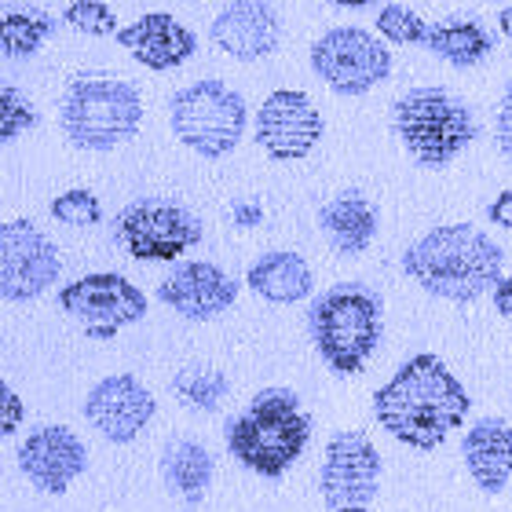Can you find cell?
<instances>
[{
  "instance_id": "29",
  "label": "cell",
  "mask_w": 512,
  "mask_h": 512,
  "mask_svg": "<svg viewBox=\"0 0 512 512\" xmlns=\"http://www.w3.org/2000/svg\"><path fill=\"white\" fill-rule=\"evenodd\" d=\"M52 216L66 227H96L103 220V205L88 187H70L52 198Z\"/></svg>"
},
{
  "instance_id": "4",
  "label": "cell",
  "mask_w": 512,
  "mask_h": 512,
  "mask_svg": "<svg viewBox=\"0 0 512 512\" xmlns=\"http://www.w3.org/2000/svg\"><path fill=\"white\" fill-rule=\"evenodd\" d=\"M392 128L410 161L421 169H447L480 136L469 103L439 85L410 88L395 99Z\"/></svg>"
},
{
  "instance_id": "20",
  "label": "cell",
  "mask_w": 512,
  "mask_h": 512,
  "mask_svg": "<svg viewBox=\"0 0 512 512\" xmlns=\"http://www.w3.org/2000/svg\"><path fill=\"white\" fill-rule=\"evenodd\" d=\"M319 227L326 242L341 256H359L374 246L377 238V209L359 191H344L319 209Z\"/></svg>"
},
{
  "instance_id": "36",
  "label": "cell",
  "mask_w": 512,
  "mask_h": 512,
  "mask_svg": "<svg viewBox=\"0 0 512 512\" xmlns=\"http://www.w3.org/2000/svg\"><path fill=\"white\" fill-rule=\"evenodd\" d=\"M330 4H337V8H370V4H374V0H330Z\"/></svg>"
},
{
  "instance_id": "28",
  "label": "cell",
  "mask_w": 512,
  "mask_h": 512,
  "mask_svg": "<svg viewBox=\"0 0 512 512\" xmlns=\"http://www.w3.org/2000/svg\"><path fill=\"white\" fill-rule=\"evenodd\" d=\"M33 125H37V107H33L15 85L0 81V143L19 139L22 132H30Z\"/></svg>"
},
{
  "instance_id": "33",
  "label": "cell",
  "mask_w": 512,
  "mask_h": 512,
  "mask_svg": "<svg viewBox=\"0 0 512 512\" xmlns=\"http://www.w3.org/2000/svg\"><path fill=\"white\" fill-rule=\"evenodd\" d=\"M491 297H494V311L512 326V275H502V282L491 289Z\"/></svg>"
},
{
  "instance_id": "17",
  "label": "cell",
  "mask_w": 512,
  "mask_h": 512,
  "mask_svg": "<svg viewBox=\"0 0 512 512\" xmlns=\"http://www.w3.org/2000/svg\"><path fill=\"white\" fill-rule=\"evenodd\" d=\"M209 37L220 52H227L238 63L267 59L282 41L278 11L267 0H231L209 26Z\"/></svg>"
},
{
  "instance_id": "5",
  "label": "cell",
  "mask_w": 512,
  "mask_h": 512,
  "mask_svg": "<svg viewBox=\"0 0 512 512\" xmlns=\"http://www.w3.org/2000/svg\"><path fill=\"white\" fill-rule=\"evenodd\" d=\"M308 330L315 352L333 374H363L370 355L377 352L384 330L381 297L359 282H341L315 297L308 311Z\"/></svg>"
},
{
  "instance_id": "6",
  "label": "cell",
  "mask_w": 512,
  "mask_h": 512,
  "mask_svg": "<svg viewBox=\"0 0 512 512\" xmlns=\"http://www.w3.org/2000/svg\"><path fill=\"white\" fill-rule=\"evenodd\" d=\"M143 125V96L118 77H77L59 103V128L77 150H118Z\"/></svg>"
},
{
  "instance_id": "2",
  "label": "cell",
  "mask_w": 512,
  "mask_h": 512,
  "mask_svg": "<svg viewBox=\"0 0 512 512\" xmlns=\"http://www.w3.org/2000/svg\"><path fill=\"white\" fill-rule=\"evenodd\" d=\"M403 271L428 297L472 304L502 282L505 253L476 224H439L406 246Z\"/></svg>"
},
{
  "instance_id": "3",
  "label": "cell",
  "mask_w": 512,
  "mask_h": 512,
  "mask_svg": "<svg viewBox=\"0 0 512 512\" xmlns=\"http://www.w3.org/2000/svg\"><path fill=\"white\" fill-rule=\"evenodd\" d=\"M311 439V417L293 388H264L238 417L227 421V450L242 469L278 480L286 476Z\"/></svg>"
},
{
  "instance_id": "34",
  "label": "cell",
  "mask_w": 512,
  "mask_h": 512,
  "mask_svg": "<svg viewBox=\"0 0 512 512\" xmlns=\"http://www.w3.org/2000/svg\"><path fill=\"white\" fill-rule=\"evenodd\" d=\"M231 220H235L238 227H256L264 220V209L256 202H238L235 209H231Z\"/></svg>"
},
{
  "instance_id": "12",
  "label": "cell",
  "mask_w": 512,
  "mask_h": 512,
  "mask_svg": "<svg viewBox=\"0 0 512 512\" xmlns=\"http://www.w3.org/2000/svg\"><path fill=\"white\" fill-rule=\"evenodd\" d=\"M63 256L33 220L0 224V300L26 304L59 282Z\"/></svg>"
},
{
  "instance_id": "10",
  "label": "cell",
  "mask_w": 512,
  "mask_h": 512,
  "mask_svg": "<svg viewBox=\"0 0 512 512\" xmlns=\"http://www.w3.org/2000/svg\"><path fill=\"white\" fill-rule=\"evenodd\" d=\"M381 450L366 432H337L326 443L319 469V494L330 512H370L381 491Z\"/></svg>"
},
{
  "instance_id": "25",
  "label": "cell",
  "mask_w": 512,
  "mask_h": 512,
  "mask_svg": "<svg viewBox=\"0 0 512 512\" xmlns=\"http://www.w3.org/2000/svg\"><path fill=\"white\" fill-rule=\"evenodd\" d=\"M227 377L213 366H183L180 374L172 377V392L180 399L183 406H191V410H216V406L227 399Z\"/></svg>"
},
{
  "instance_id": "9",
  "label": "cell",
  "mask_w": 512,
  "mask_h": 512,
  "mask_svg": "<svg viewBox=\"0 0 512 512\" xmlns=\"http://www.w3.org/2000/svg\"><path fill=\"white\" fill-rule=\"evenodd\" d=\"M114 231L128 256L143 264H172L202 242V220L191 209L161 198H139L125 205Z\"/></svg>"
},
{
  "instance_id": "16",
  "label": "cell",
  "mask_w": 512,
  "mask_h": 512,
  "mask_svg": "<svg viewBox=\"0 0 512 512\" xmlns=\"http://www.w3.org/2000/svg\"><path fill=\"white\" fill-rule=\"evenodd\" d=\"M158 300L169 304L180 319L209 322L238 300V282L220 264L187 260V264H176V271L158 286Z\"/></svg>"
},
{
  "instance_id": "24",
  "label": "cell",
  "mask_w": 512,
  "mask_h": 512,
  "mask_svg": "<svg viewBox=\"0 0 512 512\" xmlns=\"http://www.w3.org/2000/svg\"><path fill=\"white\" fill-rule=\"evenodd\" d=\"M55 19L37 8H11L0 11V55L8 59H30L41 52V44L52 37Z\"/></svg>"
},
{
  "instance_id": "22",
  "label": "cell",
  "mask_w": 512,
  "mask_h": 512,
  "mask_svg": "<svg viewBox=\"0 0 512 512\" xmlns=\"http://www.w3.org/2000/svg\"><path fill=\"white\" fill-rule=\"evenodd\" d=\"M421 48H428L436 59L458 66V70H472V66H480L491 59L494 37L483 30L480 22L447 19V22H428V33Z\"/></svg>"
},
{
  "instance_id": "23",
  "label": "cell",
  "mask_w": 512,
  "mask_h": 512,
  "mask_svg": "<svg viewBox=\"0 0 512 512\" xmlns=\"http://www.w3.org/2000/svg\"><path fill=\"white\" fill-rule=\"evenodd\" d=\"M161 476L172 494H180L187 505H198L213 483V454L198 439H172L161 454Z\"/></svg>"
},
{
  "instance_id": "15",
  "label": "cell",
  "mask_w": 512,
  "mask_h": 512,
  "mask_svg": "<svg viewBox=\"0 0 512 512\" xmlns=\"http://www.w3.org/2000/svg\"><path fill=\"white\" fill-rule=\"evenodd\" d=\"M19 469L37 491L63 494L88 469V447L81 443V436H77L74 428L41 425L22 439Z\"/></svg>"
},
{
  "instance_id": "21",
  "label": "cell",
  "mask_w": 512,
  "mask_h": 512,
  "mask_svg": "<svg viewBox=\"0 0 512 512\" xmlns=\"http://www.w3.org/2000/svg\"><path fill=\"white\" fill-rule=\"evenodd\" d=\"M246 286L267 304H300L311 297L315 275H311L308 260L289 249H271V253L256 256L253 267L246 271Z\"/></svg>"
},
{
  "instance_id": "32",
  "label": "cell",
  "mask_w": 512,
  "mask_h": 512,
  "mask_svg": "<svg viewBox=\"0 0 512 512\" xmlns=\"http://www.w3.org/2000/svg\"><path fill=\"white\" fill-rule=\"evenodd\" d=\"M487 216H491L494 227L512 231V187H509V191H502L491 205H487Z\"/></svg>"
},
{
  "instance_id": "35",
  "label": "cell",
  "mask_w": 512,
  "mask_h": 512,
  "mask_svg": "<svg viewBox=\"0 0 512 512\" xmlns=\"http://www.w3.org/2000/svg\"><path fill=\"white\" fill-rule=\"evenodd\" d=\"M498 26H502L505 41L512 44V4H509V8H502V11H498Z\"/></svg>"
},
{
  "instance_id": "31",
  "label": "cell",
  "mask_w": 512,
  "mask_h": 512,
  "mask_svg": "<svg viewBox=\"0 0 512 512\" xmlns=\"http://www.w3.org/2000/svg\"><path fill=\"white\" fill-rule=\"evenodd\" d=\"M494 143L502 150V158L512 161V88L498 103V114H494Z\"/></svg>"
},
{
  "instance_id": "1",
  "label": "cell",
  "mask_w": 512,
  "mask_h": 512,
  "mask_svg": "<svg viewBox=\"0 0 512 512\" xmlns=\"http://www.w3.org/2000/svg\"><path fill=\"white\" fill-rule=\"evenodd\" d=\"M472 399L450 366L432 352L410 355L392 381L374 392L377 425L410 450H436L454 428L465 425Z\"/></svg>"
},
{
  "instance_id": "13",
  "label": "cell",
  "mask_w": 512,
  "mask_h": 512,
  "mask_svg": "<svg viewBox=\"0 0 512 512\" xmlns=\"http://www.w3.org/2000/svg\"><path fill=\"white\" fill-rule=\"evenodd\" d=\"M326 121L308 92L275 88L253 118V136L271 161H300L319 147Z\"/></svg>"
},
{
  "instance_id": "11",
  "label": "cell",
  "mask_w": 512,
  "mask_h": 512,
  "mask_svg": "<svg viewBox=\"0 0 512 512\" xmlns=\"http://www.w3.org/2000/svg\"><path fill=\"white\" fill-rule=\"evenodd\" d=\"M59 308L92 341H110L147 315V293L118 271H96L59 289Z\"/></svg>"
},
{
  "instance_id": "27",
  "label": "cell",
  "mask_w": 512,
  "mask_h": 512,
  "mask_svg": "<svg viewBox=\"0 0 512 512\" xmlns=\"http://www.w3.org/2000/svg\"><path fill=\"white\" fill-rule=\"evenodd\" d=\"M63 22L74 33H85V37H114L121 30L118 15L107 0H74V4H66Z\"/></svg>"
},
{
  "instance_id": "14",
  "label": "cell",
  "mask_w": 512,
  "mask_h": 512,
  "mask_svg": "<svg viewBox=\"0 0 512 512\" xmlns=\"http://www.w3.org/2000/svg\"><path fill=\"white\" fill-rule=\"evenodd\" d=\"M154 414H158V399L132 374L103 377L85 399V421L107 443H121V447L143 436Z\"/></svg>"
},
{
  "instance_id": "30",
  "label": "cell",
  "mask_w": 512,
  "mask_h": 512,
  "mask_svg": "<svg viewBox=\"0 0 512 512\" xmlns=\"http://www.w3.org/2000/svg\"><path fill=\"white\" fill-rule=\"evenodd\" d=\"M22 421H26V403H22L19 392L0 377V443L19 432Z\"/></svg>"
},
{
  "instance_id": "8",
  "label": "cell",
  "mask_w": 512,
  "mask_h": 512,
  "mask_svg": "<svg viewBox=\"0 0 512 512\" xmlns=\"http://www.w3.org/2000/svg\"><path fill=\"white\" fill-rule=\"evenodd\" d=\"M311 70L337 96H366L392 77V48L363 26H333L311 44Z\"/></svg>"
},
{
  "instance_id": "7",
  "label": "cell",
  "mask_w": 512,
  "mask_h": 512,
  "mask_svg": "<svg viewBox=\"0 0 512 512\" xmlns=\"http://www.w3.org/2000/svg\"><path fill=\"white\" fill-rule=\"evenodd\" d=\"M169 125L183 147L194 150L198 158L216 161L227 158L242 143L249 125V107L242 92H235L216 77H205V81H194L172 96Z\"/></svg>"
},
{
  "instance_id": "18",
  "label": "cell",
  "mask_w": 512,
  "mask_h": 512,
  "mask_svg": "<svg viewBox=\"0 0 512 512\" xmlns=\"http://www.w3.org/2000/svg\"><path fill=\"white\" fill-rule=\"evenodd\" d=\"M118 44L125 48L139 66H147V70H176L198 52V37L194 30H187L176 15L169 11H147V15H139L136 22H128L121 26L118 33Z\"/></svg>"
},
{
  "instance_id": "19",
  "label": "cell",
  "mask_w": 512,
  "mask_h": 512,
  "mask_svg": "<svg viewBox=\"0 0 512 512\" xmlns=\"http://www.w3.org/2000/svg\"><path fill=\"white\" fill-rule=\"evenodd\" d=\"M461 458L483 494H502L512 483V425L502 417H480L461 439Z\"/></svg>"
},
{
  "instance_id": "26",
  "label": "cell",
  "mask_w": 512,
  "mask_h": 512,
  "mask_svg": "<svg viewBox=\"0 0 512 512\" xmlns=\"http://www.w3.org/2000/svg\"><path fill=\"white\" fill-rule=\"evenodd\" d=\"M425 33H428V22L414 8H406V4H384L377 11V37L384 44L414 48V44H425Z\"/></svg>"
}]
</instances>
